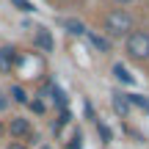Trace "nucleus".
Returning <instances> with one entry per match:
<instances>
[{
  "label": "nucleus",
  "mask_w": 149,
  "mask_h": 149,
  "mask_svg": "<svg viewBox=\"0 0 149 149\" xmlns=\"http://www.w3.org/2000/svg\"><path fill=\"white\" fill-rule=\"evenodd\" d=\"M6 149H25V146H22V144H19V141H11V144H8V146H6Z\"/></svg>",
  "instance_id": "15"
},
{
  "label": "nucleus",
  "mask_w": 149,
  "mask_h": 149,
  "mask_svg": "<svg viewBox=\"0 0 149 149\" xmlns=\"http://www.w3.org/2000/svg\"><path fill=\"white\" fill-rule=\"evenodd\" d=\"M113 74H116V77H119V80H122V83H127V86H130V83H133V74H130L127 69H124V66H122V64H116V66H113Z\"/></svg>",
  "instance_id": "10"
},
{
  "label": "nucleus",
  "mask_w": 149,
  "mask_h": 149,
  "mask_svg": "<svg viewBox=\"0 0 149 149\" xmlns=\"http://www.w3.org/2000/svg\"><path fill=\"white\" fill-rule=\"evenodd\" d=\"M124 53L133 61H149V31H130L124 36Z\"/></svg>",
  "instance_id": "2"
},
{
  "label": "nucleus",
  "mask_w": 149,
  "mask_h": 149,
  "mask_svg": "<svg viewBox=\"0 0 149 149\" xmlns=\"http://www.w3.org/2000/svg\"><path fill=\"white\" fill-rule=\"evenodd\" d=\"M44 149H47V146H44Z\"/></svg>",
  "instance_id": "17"
},
{
  "label": "nucleus",
  "mask_w": 149,
  "mask_h": 149,
  "mask_svg": "<svg viewBox=\"0 0 149 149\" xmlns=\"http://www.w3.org/2000/svg\"><path fill=\"white\" fill-rule=\"evenodd\" d=\"M28 105H31L36 113H44V102H42V100H33V102H28Z\"/></svg>",
  "instance_id": "13"
},
{
  "label": "nucleus",
  "mask_w": 149,
  "mask_h": 149,
  "mask_svg": "<svg viewBox=\"0 0 149 149\" xmlns=\"http://www.w3.org/2000/svg\"><path fill=\"white\" fill-rule=\"evenodd\" d=\"M33 44H36L39 50H44V53H53L55 50V42H53V36H50L47 28H39V31L33 33Z\"/></svg>",
  "instance_id": "4"
},
{
  "label": "nucleus",
  "mask_w": 149,
  "mask_h": 149,
  "mask_svg": "<svg viewBox=\"0 0 149 149\" xmlns=\"http://www.w3.org/2000/svg\"><path fill=\"white\" fill-rule=\"evenodd\" d=\"M11 3H14L19 11H25V14H31V11H33V3H28V0H11Z\"/></svg>",
  "instance_id": "12"
},
{
  "label": "nucleus",
  "mask_w": 149,
  "mask_h": 149,
  "mask_svg": "<svg viewBox=\"0 0 149 149\" xmlns=\"http://www.w3.org/2000/svg\"><path fill=\"white\" fill-rule=\"evenodd\" d=\"M113 111H116L119 116H127V113H130V102H127V97H124V94H116V97H113Z\"/></svg>",
  "instance_id": "7"
},
{
  "label": "nucleus",
  "mask_w": 149,
  "mask_h": 149,
  "mask_svg": "<svg viewBox=\"0 0 149 149\" xmlns=\"http://www.w3.org/2000/svg\"><path fill=\"white\" fill-rule=\"evenodd\" d=\"M113 3H116L119 8H122V6H127V3H133V0H113Z\"/></svg>",
  "instance_id": "16"
},
{
  "label": "nucleus",
  "mask_w": 149,
  "mask_h": 149,
  "mask_svg": "<svg viewBox=\"0 0 149 149\" xmlns=\"http://www.w3.org/2000/svg\"><path fill=\"white\" fill-rule=\"evenodd\" d=\"M6 105H8V97H6L3 91H0V111H6Z\"/></svg>",
  "instance_id": "14"
},
{
  "label": "nucleus",
  "mask_w": 149,
  "mask_h": 149,
  "mask_svg": "<svg viewBox=\"0 0 149 149\" xmlns=\"http://www.w3.org/2000/svg\"><path fill=\"white\" fill-rule=\"evenodd\" d=\"M97 130H100V133H102V141H105V144H111V138H113V133H111V130H108V124H102V122H97Z\"/></svg>",
  "instance_id": "11"
},
{
  "label": "nucleus",
  "mask_w": 149,
  "mask_h": 149,
  "mask_svg": "<svg viewBox=\"0 0 149 149\" xmlns=\"http://www.w3.org/2000/svg\"><path fill=\"white\" fill-rule=\"evenodd\" d=\"M64 28H66L69 33H74V36H83V33H86V25H83L80 19H66Z\"/></svg>",
  "instance_id": "8"
},
{
  "label": "nucleus",
  "mask_w": 149,
  "mask_h": 149,
  "mask_svg": "<svg viewBox=\"0 0 149 149\" xmlns=\"http://www.w3.org/2000/svg\"><path fill=\"white\" fill-rule=\"evenodd\" d=\"M86 36H88V42L94 44V50H100V53H111V42H108L105 36H100V33H91V31H86Z\"/></svg>",
  "instance_id": "6"
},
{
  "label": "nucleus",
  "mask_w": 149,
  "mask_h": 149,
  "mask_svg": "<svg viewBox=\"0 0 149 149\" xmlns=\"http://www.w3.org/2000/svg\"><path fill=\"white\" fill-rule=\"evenodd\" d=\"M17 61H19V58H17V50L14 47H3V50H0V72H11Z\"/></svg>",
  "instance_id": "5"
},
{
  "label": "nucleus",
  "mask_w": 149,
  "mask_h": 149,
  "mask_svg": "<svg viewBox=\"0 0 149 149\" xmlns=\"http://www.w3.org/2000/svg\"><path fill=\"white\" fill-rule=\"evenodd\" d=\"M8 135L11 138H28V135H31V122L22 119V116H14L8 122Z\"/></svg>",
  "instance_id": "3"
},
{
  "label": "nucleus",
  "mask_w": 149,
  "mask_h": 149,
  "mask_svg": "<svg viewBox=\"0 0 149 149\" xmlns=\"http://www.w3.org/2000/svg\"><path fill=\"white\" fill-rule=\"evenodd\" d=\"M11 100H14V102H19V105H25V102H31V100H28V94H25V88H22V86H11Z\"/></svg>",
  "instance_id": "9"
},
{
  "label": "nucleus",
  "mask_w": 149,
  "mask_h": 149,
  "mask_svg": "<svg viewBox=\"0 0 149 149\" xmlns=\"http://www.w3.org/2000/svg\"><path fill=\"white\" fill-rule=\"evenodd\" d=\"M130 31H135L133 28V14H130L127 8H113L105 14V33L113 39H122L127 36Z\"/></svg>",
  "instance_id": "1"
}]
</instances>
